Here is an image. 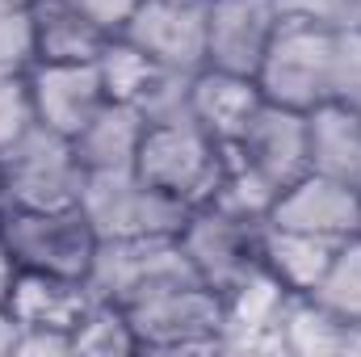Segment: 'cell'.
I'll list each match as a JSON object with an SVG mask.
<instances>
[{
	"mask_svg": "<svg viewBox=\"0 0 361 357\" xmlns=\"http://www.w3.org/2000/svg\"><path fill=\"white\" fill-rule=\"evenodd\" d=\"M89 169L76 143L42 122H34L13 147L0 152V198L4 210H59L80 206Z\"/></svg>",
	"mask_w": 361,
	"mask_h": 357,
	"instance_id": "6da1fadb",
	"label": "cell"
},
{
	"mask_svg": "<svg viewBox=\"0 0 361 357\" xmlns=\"http://www.w3.org/2000/svg\"><path fill=\"white\" fill-rule=\"evenodd\" d=\"M139 337V353H223V294L180 282L122 307Z\"/></svg>",
	"mask_w": 361,
	"mask_h": 357,
	"instance_id": "7a4b0ae2",
	"label": "cell"
},
{
	"mask_svg": "<svg viewBox=\"0 0 361 357\" xmlns=\"http://www.w3.org/2000/svg\"><path fill=\"white\" fill-rule=\"evenodd\" d=\"M265 227L269 219H244L202 202L189 210L177 240L197 282L219 294H231L235 286H244L252 273L265 269Z\"/></svg>",
	"mask_w": 361,
	"mask_h": 357,
	"instance_id": "3957f363",
	"label": "cell"
},
{
	"mask_svg": "<svg viewBox=\"0 0 361 357\" xmlns=\"http://www.w3.org/2000/svg\"><path fill=\"white\" fill-rule=\"evenodd\" d=\"M332 55H336V30L311 21H281L257 68L261 97L273 105L311 114L315 105L332 101Z\"/></svg>",
	"mask_w": 361,
	"mask_h": 357,
	"instance_id": "277c9868",
	"label": "cell"
},
{
	"mask_svg": "<svg viewBox=\"0 0 361 357\" xmlns=\"http://www.w3.org/2000/svg\"><path fill=\"white\" fill-rule=\"evenodd\" d=\"M80 210L89 214L101 240H139V236H180L193 206L156 189L135 169H109V173H89Z\"/></svg>",
	"mask_w": 361,
	"mask_h": 357,
	"instance_id": "5b68a950",
	"label": "cell"
},
{
	"mask_svg": "<svg viewBox=\"0 0 361 357\" xmlns=\"http://www.w3.org/2000/svg\"><path fill=\"white\" fill-rule=\"evenodd\" d=\"M223 169H227V147L210 131H202L193 118L147 126L135 156V173L152 181L156 189L180 198L185 206L210 202V193L223 181Z\"/></svg>",
	"mask_w": 361,
	"mask_h": 357,
	"instance_id": "8992f818",
	"label": "cell"
},
{
	"mask_svg": "<svg viewBox=\"0 0 361 357\" xmlns=\"http://www.w3.org/2000/svg\"><path fill=\"white\" fill-rule=\"evenodd\" d=\"M0 236L17 269L55 273V277H89L101 236L92 231L80 206L59 210H0Z\"/></svg>",
	"mask_w": 361,
	"mask_h": 357,
	"instance_id": "52a82bcc",
	"label": "cell"
},
{
	"mask_svg": "<svg viewBox=\"0 0 361 357\" xmlns=\"http://www.w3.org/2000/svg\"><path fill=\"white\" fill-rule=\"evenodd\" d=\"M85 282L97 298L135 307L156 290L197 282V273L177 236H139V240H101Z\"/></svg>",
	"mask_w": 361,
	"mask_h": 357,
	"instance_id": "ba28073f",
	"label": "cell"
},
{
	"mask_svg": "<svg viewBox=\"0 0 361 357\" xmlns=\"http://www.w3.org/2000/svg\"><path fill=\"white\" fill-rule=\"evenodd\" d=\"M206 25H210V0H139L122 38H130L160 68L202 72Z\"/></svg>",
	"mask_w": 361,
	"mask_h": 357,
	"instance_id": "9c48e42d",
	"label": "cell"
},
{
	"mask_svg": "<svg viewBox=\"0 0 361 357\" xmlns=\"http://www.w3.org/2000/svg\"><path fill=\"white\" fill-rule=\"evenodd\" d=\"M227 152L281 193L286 185L307 177V114L265 101L244 126V135L227 143Z\"/></svg>",
	"mask_w": 361,
	"mask_h": 357,
	"instance_id": "30bf717a",
	"label": "cell"
},
{
	"mask_svg": "<svg viewBox=\"0 0 361 357\" xmlns=\"http://www.w3.org/2000/svg\"><path fill=\"white\" fill-rule=\"evenodd\" d=\"M281 13L273 0H210L206 25V68L252 76L269 51Z\"/></svg>",
	"mask_w": 361,
	"mask_h": 357,
	"instance_id": "8fae6325",
	"label": "cell"
},
{
	"mask_svg": "<svg viewBox=\"0 0 361 357\" xmlns=\"http://www.w3.org/2000/svg\"><path fill=\"white\" fill-rule=\"evenodd\" d=\"M294 294L269 269L223 294V353H286V311Z\"/></svg>",
	"mask_w": 361,
	"mask_h": 357,
	"instance_id": "7c38bea8",
	"label": "cell"
},
{
	"mask_svg": "<svg viewBox=\"0 0 361 357\" xmlns=\"http://www.w3.org/2000/svg\"><path fill=\"white\" fill-rule=\"evenodd\" d=\"M273 227H290V231H311L324 240H349L361 236V189L336 185L328 177H298L277 193L269 210Z\"/></svg>",
	"mask_w": 361,
	"mask_h": 357,
	"instance_id": "4fadbf2b",
	"label": "cell"
},
{
	"mask_svg": "<svg viewBox=\"0 0 361 357\" xmlns=\"http://www.w3.org/2000/svg\"><path fill=\"white\" fill-rule=\"evenodd\" d=\"M30 92H34L38 122L68 135V139L109 101L101 89L97 63H34L30 68Z\"/></svg>",
	"mask_w": 361,
	"mask_h": 357,
	"instance_id": "5bb4252c",
	"label": "cell"
},
{
	"mask_svg": "<svg viewBox=\"0 0 361 357\" xmlns=\"http://www.w3.org/2000/svg\"><path fill=\"white\" fill-rule=\"evenodd\" d=\"M92 298L97 294L89 290L85 277H55V273L21 269L4 307L13 311V320L21 328H63V332H72L92 307Z\"/></svg>",
	"mask_w": 361,
	"mask_h": 357,
	"instance_id": "9a60e30c",
	"label": "cell"
},
{
	"mask_svg": "<svg viewBox=\"0 0 361 357\" xmlns=\"http://www.w3.org/2000/svg\"><path fill=\"white\" fill-rule=\"evenodd\" d=\"M307 173L361 189V114L336 101L307 114Z\"/></svg>",
	"mask_w": 361,
	"mask_h": 357,
	"instance_id": "2e32d148",
	"label": "cell"
},
{
	"mask_svg": "<svg viewBox=\"0 0 361 357\" xmlns=\"http://www.w3.org/2000/svg\"><path fill=\"white\" fill-rule=\"evenodd\" d=\"M261 105H265V97L252 76H235V72H219V68H202L193 76V122L202 131H210L223 147L244 135V126L252 122V114Z\"/></svg>",
	"mask_w": 361,
	"mask_h": 357,
	"instance_id": "e0dca14e",
	"label": "cell"
},
{
	"mask_svg": "<svg viewBox=\"0 0 361 357\" xmlns=\"http://www.w3.org/2000/svg\"><path fill=\"white\" fill-rule=\"evenodd\" d=\"M143 135H147V122L130 101H105L72 135V143L89 173H109V169H135Z\"/></svg>",
	"mask_w": 361,
	"mask_h": 357,
	"instance_id": "ac0fdd59",
	"label": "cell"
},
{
	"mask_svg": "<svg viewBox=\"0 0 361 357\" xmlns=\"http://www.w3.org/2000/svg\"><path fill=\"white\" fill-rule=\"evenodd\" d=\"M34 51L38 63H92L109 34H101L72 0H34Z\"/></svg>",
	"mask_w": 361,
	"mask_h": 357,
	"instance_id": "d6986e66",
	"label": "cell"
},
{
	"mask_svg": "<svg viewBox=\"0 0 361 357\" xmlns=\"http://www.w3.org/2000/svg\"><path fill=\"white\" fill-rule=\"evenodd\" d=\"M286 357H361V324L332 315L328 307L294 294L286 324Z\"/></svg>",
	"mask_w": 361,
	"mask_h": 357,
	"instance_id": "ffe728a7",
	"label": "cell"
},
{
	"mask_svg": "<svg viewBox=\"0 0 361 357\" xmlns=\"http://www.w3.org/2000/svg\"><path fill=\"white\" fill-rule=\"evenodd\" d=\"M341 240H324L311 231H290V227H265V269L290 290V294H311V286L324 277Z\"/></svg>",
	"mask_w": 361,
	"mask_h": 357,
	"instance_id": "44dd1931",
	"label": "cell"
},
{
	"mask_svg": "<svg viewBox=\"0 0 361 357\" xmlns=\"http://www.w3.org/2000/svg\"><path fill=\"white\" fill-rule=\"evenodd\" d=\"M139 353V337L130 328V315L118 303L92 298L85 320L72 328V357H130Z\"/></svg>",
	"mask_w": 361,
	"mask_h": 357,
	"instance_id": "7402d4cb",
	"label": "cell"
},
{
	"mask_svg": "<svg viewBox=\"0 0 361 357\" xmlns=\"http://www.w3.org/2000/svg\"><path fill=\"white\" fill-rule=\"evenodd\" d=\"M302 298L328 307L341 320L361 324V236H349V240L336 244V253H332V261L324 269V277Z\"/></svg>",
	"mask_w": 361,
	"mask_h": 357,
	"instance_id": "603a6c76",
	"label": "cell"
},
{
	"mask_svg": "<svg viewBox=\"0 0 361 357\" xmlns=\"http://www.w3.org/2000/svg\"><path fill=\"white\" fill-rule=\"evenodd\" d=\"M193 76L197 72H180V68H160L147 76L143 92L135 97V109L143 114L147 126H164V122H189L193 118Z\"/></svg>",
	"mask_w": 361,
	"mask_h": 357,
	"instance_id": "cb8c5ba5",
	"label": "cell"
},
{
	"mask_svg": "<svg viewBox=\"0 0 361 357\" xmlns=\"http://www.w3.org/2000/svg\"><path fill=\"white\" fill-rule=\"evenodd\" d=\"M92 63H97V76H101L105 97H109V101H130V105H135V97L143 92L147 76L156 72V63H152L130 38H122V34L109 38Z\"/></svg>",
	"mask_w": 361,
	"mask_h": 357,
	"instance_id": "d4e9b609",
	"label": "cell"
},
{
	"mask_svg": "<svg viewBox=\"0 0 361 357\" xmlns=\"http://www.w3.org/2000/svg\"><path fill=\"white\" fill-rule=\"evenodd\" d=\"M34 122L38 114H34L30 72H0V152L13 147Z\"/></svg>",
	"mask_w": 361,
	"mask_h": 357,
	"instance_id": "484cf974",
	"label": "cell"
},
{
	"mask_svg": "<svg viewBox=\"0 0 361 357\" xmlns=\"http://www.w3.org/2000/svg\"><path fill=\"white\" fill-rule=\"evenodd\" d=\"M332 101L361 114V30H336V55H332Z\"/></svg>",
	"mask_w": 361,
	"mask_h": 357,
	"instance_id": "4316f807",
	"label": "cell"
},
{
	"mask_svg": "<svg viewBox=\"0 0 361 357\" xmlns=\"http://www.w3.org/2000/svg\"><path fill=\"white\" fill-rule=\"evenodd\" d=\"M38 63L30 8L0 13V72H30Z\"/></svg>",
	"mask_w": 361,
	"mask_h": 357,
	"instance_id": "83f0119b",
	"label": "cell"
},
{
	"mask_svg": "<svg viewBox=\"0 0 361 357\" xmlns=\"http://www.w3.org/2000/svg\"><path fill=\"white\" fill-rule=\"evenodd\" d=\"M281 21H311L328 30H349L357 25V4L361 0H273Z\"/></svg>",
	"mask_w": 361,
	"mask_h": 357,
	"instance_id": "f1b7e54d",
	"label": "cell"
},
{
	"mask_svg": "<svg viewBox=\"0 0 361 357\" xmlns=\"http://www.w3.org/2000/svg\"><path fill=\"white\" fill-rule=\"evenodd\" d=\"M13 353L17 357H72V332H63V328H21Z\"/></svg>",
	"mask_w": 361,
	"mask_h": 357,
	"instance_id": "f546056e",
	"label": "cell"
},
{
	"mask_svg": "<svg viewBox=\"0 0 361 357\" xmlns=\"http://www.w3.org/2000/svg\"><path fill=\"white\" fill-rule=\"evenodd\" d=\"M72 4L89 17L101 34H109V38H118V34L126 30L130 13L139 8V0H72Z\"/></svg>",
	"mask_w": 361,
	"mask_h": 357,
	"instance_id": "4dcf8cb0",
	"label": "cell"
},
{
	"mask_svg": "<svg viewBox=\"0 0 361 357\" xmlns=\"http://www.w3.org/2000/svg\"><path fill=\"white\" fill-rule=\"evenodd\" d=\"M17 261H13V253H8V244H4V236H0V307L8 303V294H13V282H17Z\"/></svg>",
	"mask_w": 361,
	"mask_h": 357,
	"instance_id": "1f68e13d",
	"label": "cell"
},
{
	"mask_svg": "<svg viewBox=\"0 0 361 357\" xmlns=\"http://www.w3.org/2000/svg\"><path fill=\"white\" fill-rule=\"evenodd\" d=\"M17 332H21V324L13 320L8 307H0V357H13V349H17Z\"/></svg>",
	"mask_w": 361,
	"mask_h": 357,
	"instance_id": "d6a6232c",
	"label": "cell"
},
{
	"mask_svg": "<svg viewBox=\"0 0 361 357\" xmlns=\"http://www.w3.org/2000/svg\"><path fill=\"white\" fill-rule=\"evenodd\" d=\"M34 0H0V13H17V8H30Z\"/></svg>",
	"mask_w": 361,
	"mask_h": 357,
	"instance_id": "836d02e7",
	"label": "cell"
},
{
	"mask_svg": "<svg viewBox=\"0 0 361 357\" xmlns=\"http://www.w3.org/2000/svg\"><path fill=\"white\" fill-rule=\"evenodd\" d=\"M357 30H361V4H357Z\"/></svg>",
	"mask_w": 361,
	"mask_h": 357,
	"instance_id": "e575fe53",
	"label": "cell"
},
{
	"mask_svg": "<svg viewBox=\"0 0 361 357\" xmlns=\"http://www.w3.org/2000/svg\"><path fill=\"white\" fill-rule=\"evenodd\" d=\"M0 210H4V198H0Z\"/></svg>",
	"mask_w": 361,
	"mask_h": 357,
	"instance_id": "d590c367",
	"label": "cell"
}]
</instances>
